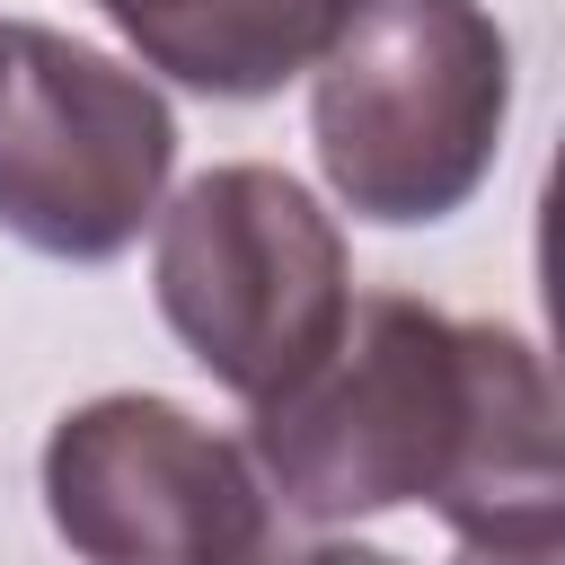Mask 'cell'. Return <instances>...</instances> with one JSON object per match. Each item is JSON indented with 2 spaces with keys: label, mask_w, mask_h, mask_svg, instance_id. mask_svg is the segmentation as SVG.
Wrapping results in <instances>:
<instances>
[{
  "label": "cell",
  "mask_w": 565,
  "mask_h": 565,
  "mask_svg": "<svg viewBox=\"0 0 565 565\" xmlns=\"http://www.w3.org/2000/svg\"><path fill=\"white\" fill-rule=\"evenodd\" d=\"M265 565H397L380 547H300V556H265Z\"/></svg>",
  "instance_id": "cell-8"
},
{
  "label": "cell",
  "mask_w": 565,
  "mask_h": 565,
  "mask_svg": "<svg viewBox=\"0 0 565 565\" xmlns=\"http://www.w3.org/2000/svg\"><path fill=\"white\" fill-rule=\"evenodd\" d=\"M53 530L88 565H265L256 468L168 397H97L44 441Z\"/></svg>",
  "instance_id": "cell-5"
},
{
  "label": "cell",
  "mask_w": 565,
  "mask_h": 565,
  "mask_svg": "<svg viewBox=\"0 0 565 565\" xmlns=\"http://www.w3.org/2000/svg\"><path fill=\"white\" fill-rule=\"evenodd\" d=\"M159 309L230 397L274 406L353 309L344 238L291 177L212 168L159 221Z\"/></svg>",
  "instance_id": "cell-3"
},
{
  "label": "cell",
  "mask_w": 565,
  "mask_h": 565,
  "mask_svg": "<svg viewBox=\"0 0 565 565\" xmlns=\"http://www.w3.org/2000/svg\"><path fill=\"white\" fill-rule=\"evenodd\" d=\"M512 44L477 0H362L318 53L309 124L362 221L459 212L503 141Z\"/></svg>",
  "instance_id": "cell-2"
},
{
  "label": "cell",
  "mask_w": 565,
  "mask_h": 565,
  "mask_svg": "<svg viewBox=\"0 0 565 565\" xmlns=\"http://www.w3.org/2000/svg\"><path fill=\"white\" fill-rule=\"evenodd\" d=\"M0 26H9V18H0Z\"/></svg>",
  "instance_id": "cell-9"
},
{
  "label": "cell",
  "mask_w": 565,
  "mask_h": 565,
  "mask_svg": "<svg viewBox=\"0 0 565 565\" xmlns=\"http://www.w3.org/2000/svg\"><path fill=\"white\" fill-rule=\"evenodd\" d=\"M177 159V124L150 79L53 35L0 26V230L35 256L97 265L141 238Z\"/></svg>",
  "instance_id": "cell-4"
},
{
  "label": "cell",
  "mask_w": 565,
  "mask_h": 565,
  "mask_svg": "<svg viewBox=\"0 0 565 565\" xmlns=\"http://www.w3.org/2000/svg\"><path fill=\"white\" fill-rule=\"evenodd\" d=\"M353 9L362 0H177L141 35V62L203 97H265L309 71Z\"/></svg>",
  "instance_id": "cell-6"
},
{
  "label": "cell",
  "mask_w": 565,
  "mask_h": 565,
  "mask_svg": "<svg viewBox=\"0 0 565 565\" xmlns=\"http://www.w3.org/2000/svg\"><path fill=\"white\" fill-rule=\"evenodd\" d=\"M256 468L300 521L433 503L459 547L503 530H556L565 494L539 353L406 291L353 300L318 371L256 406Z\"/></svg>",
  "instance_id": "cell-1"
},
{
  "label": "cell",
  "mask_w": 565,
  "mask_h": 565,
  "mask_svg": "<svg viewBox=\"0 0 565 565\" xmlns=\"http://www.w3.org/2000/svg\"><path fill=\"white\" fill-rule=\"evenodd\" d=\"M97 9H106V18H115V26L132 35V44H141V35H150V26H159V18L177 9V0H97Z\"/></svg>",
  "instance_id": "cell-7"
}]
</instances>
